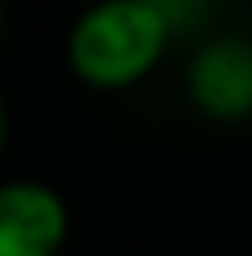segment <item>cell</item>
Returning a JSON list of instances; mask_svg holds the SVG:
<instances>
[{
	"label": "cell",
	"mask_w": 252,
	"mask_h": 256,
	"mask_svg": "<svg viewBox=\"0 0 252 256\" xmlns=\"http://www.w3.org/2000/svg\"><path fill=\"white\" fill-rule=\"evenodd\" d=\"M168 46V17L152 0H101L68 34L72 72L101 92L139 84Z\"/></svg>",
	"instance_id": "1"
},
{
	"label": "cell",
	"mask_w": 252,
	"mask_h": 256,
	"mask_svg": "<svg viewBox=\"0 0 252 256\" xmlns=\"http://www.w3.org/2000/svg\"><path fill=\"white\" fill-rule=\"evenodd\" d=\"M68 240V206L42 180L0 185V256H55Z\"/></svg>",
	"instance_id": "2"
},
{
	"label": "cell",
	"mask_w": 252,
	"mask_h": 256,
	"mask_svg": "<svg viewBox=\"0 0 252 256\" xmlns=\"http://www.w3.org/2000/svg\"><path fill=\"white\" fill-rule=\"evenodd\" d=\"M194 101L214 118L252 114V46L248 42H214L194 63Z\"/></svg>",
	"instance_id": "3"
},
{
	"label": "cell",
	"mask_w": 252,
	"mask_h": 256,
	"mask_svg": "<svg viewBox=\"0 0 252 256\" xmlns=\"http://www.w3.org/2000/svg\"><path fill=\"white\" fill-rule=\"evenodd\" d=\"M0 147H4V101H0Z\"/></svg>",
	"instance_id": "4"
}]
</instances>
